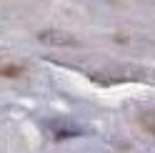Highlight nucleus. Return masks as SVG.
<instances>
[{
  "mask_svg": "<svg viewBox=\"0 0 155 153\" xmlns=\"http://www.w3.org/2000/svg\"><path fill=\"white\" fill-rule=\"evenodd\" d=\"M43 131L50 141H65V138H75V136H83L85 133L83 126L70 123V121H48L43 126Z\"/></svg>",
  "mask_w": 155,
  "mask_h": 153,
  "instance_id": "1",
  "label": "nucleus"
},
{
  "mask_svg": "<svg viewBox=\"0 0 155 153\" xmlns=\"http://www.w3.org/2000/svg\"><path fill=\"white\" fill-rule=\"evenodd\" d=\"M140 121H143V126H145V131H148L150 136L155 138V110H145L143 116H140Z\"/></svg>",
  "mask_w": 155,
  "mask_h": 153,
  "instance_id": "3",
  "label": "nucleus"
},
{
  "mask_svg": "<svg viewBox=\"0 0 155 153\" xmlns=\"http://www.w3.org/2000/svg\"><path fill=\"white\" fill-rule=\"evenodd\" d=\"M23 68H18V65H5V68H0V75H20Z\"/></svg>",
  "mask_w": 155,
  "mask_h": 153,
  "instance_id": "4",
  "label": "nucleus"
},
{
  "mask_svg": "<svg viewBox=\"0 0 155 153\" xmlns=\"http://www.w3.org/2000/svg\"><path fill=\"white\" fill-rule=\"evenodd\" d=\"M38 40L50 45V48H73L78 45V38L65 33V30H58V28H48V30H40L38 33Z\"/></svg>",
  "mask_w": 155,
  "mask_h": 153,
  "instance_id": "2",
  "label": "nucleus"
}]
</instances>
